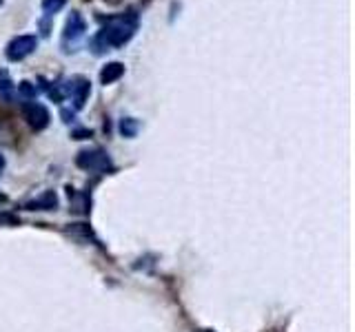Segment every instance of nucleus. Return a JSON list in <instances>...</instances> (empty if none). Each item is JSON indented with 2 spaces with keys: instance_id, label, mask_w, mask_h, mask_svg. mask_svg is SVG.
Instances as JSON below:
<instances>
[{
  "instance_id": "1",
  "label": "nucleus",
  "mask_w": 355,
  "mask_h": 332,
  "mask_svg": "<svg viewBox=\"0 0 355 332\" xmlns=\"http://www.w3.org/2000/svg\"><path fill=\"white\" fill-rule=\"evenodd\" d=\"M138 31V14L136 11H127V14L120 16H111L107 18V22L103 25L94 40H92V49L94 53H105L111 49H120L136 36Z\"/></svg>"
},
{
  "instance_id": "2",
  "label": "nucleus",
  "mask_w": 355,
  "mask_h": 332,
  "mask_svg": "<svg viewBox=\"0 0 355 332\" xmlns=\"http://www.w3.org/2000/svg\"><path fill=\"white\" fill-rule=\"evenodd\" d=\"M76 166L89 173H107L114 169V162L103 149H83L76 155Z\"/></svg>"
},
{
  "instance_id": "3",
  "label": "nucleus",
  "mask_w": 355,
  "mask_h": 332,
  "mask_svg": "<svg viewBox=\"0 0 355 332\" xmlns=\"http://www.w3.org/2000/svg\"><path fill=\"white\" fill-rule=\"evenodd\" d=\"M60 91H62V98H71L76 111H80L87 102L89 93H92V82H89L85 75H71L60 82Z\"/></svg>"
},
{
  "instance_id": "4",
  "label": "nucleus",
  "mask_w": 355,
  "mask_h": 332,
  "mask_svg": "<svg viewBox=\"0 0 355 332\" xmlns=\"http://www.w3.org/2000/svg\"><path fill=\"white\" fill-rule=\"evenodd\" d=\"M22 116H25L27 124L33 131H44L51 122L49 109L44 104H40L38 100H25V102H22Z\"/></svg>"
},
{
  "instance_id": "5",
  "label": "nucleus",
  "mask_w": 355,
  "mask_h": 332,
  "mask_svg": "<svg viewBox=\"0 0 355 332\" xmlns=\"http://www.w3.org/2000/svg\"><path fill=\"white\" fill-rule=\"evenodd\" d=\"M85 33H87L85 18L78 14V11H71L69 18L64 22V31H62V47H67L64 51H69V47H76V44L85 38Z\"/></svg>"
},
{
  "instance_id": "6",
  "label": "nucleus",
  "mask_w": 355,
  "mask_h": 332,
  "mask_svg": "<svg viewBox=\"0 0 355 332\" xmlns=\"http://www.w3.org/2000/svg\"><path fill=\"white\" fill-rule=\"evenodd\" d=\"M36 47H38V38L36 36H16L7 44L5 55H7L9 62H20V60H25L27 55H31L33 51H36Z\"/></svg>"
},
{
  "instance_id": "7",
  "label": "nucleus",
  "mask_w": 355,
  "mask_h": 332,
  "mask_svg": "<svg viewBox=\"0 0 355 332\" xmlns=\"http://www.w3.org/2000/svg\"><path fill=\"white\" fill-rule=\"evenodd\" d=\"M25 208L27 210H55V208H58V195H55L53 191H47V193H42L40 197L27 202Z\"/></svg>"
},
{
  "instance_id": "8",
  "label": "nucleus",
  "mask_w": 355,
  "mask_h": 332,
  "mask_svg": "<svg viewBox=\"0 0 355 332\" xmlns=\"http://www.w3.org/2000/svg\"><path fill=\"white\" fill-rule=\"evenodd\" d=\"M122 75H125V64H122V62H109V64L103 66V71H100V82H103L105 86L114 84V82L120 80Z\"/></svg>"
},
{
  "instance_id": "9",
  "label": "nucleus",
  "mask_w": 355,
  "mask_h": 332,
  "mask_svg": "<svg viewBox=\"0 0 355 332\" xmlns=\"http://www.w3.org/2000/svg\"><path fill=\"white\" fill-rule=\"evenodd\" d=\"M14 98H16V84L9 77V71L7 69H0V100H5V102H11Z\"/></svg>"
},
{
  "instance_id": "10",
  "label": "nucleus",
  "mask_w": 355,
  "mask_h": 332,
  "mask_svg": "<svg viewBox=\"0 0 355 332\" xmlns=\"http://www.w3.org/2000/svg\"><path fill=\"white\" fill-rule=\"evenodd\" d=\"M140 131V122L136 118H122L120 120V136L122 138H136Z\"/></svg>"
},
{
  "instance_id": "11",
  "label": "nucleus",
  "mask_w": 355,
  "mask_h": 332,
  "mask_svg": "<svg viewBox=\"0 0 355 332\" xmlns=\"http://www.w3.org/2000/svg\"><path fill=\"white\" fill-rule=\"evenodd\" d=\"M16 91L25 98V100H36L38 98V86L36 84H31V82H27V80H22L18 86H16Z\"/></svg>"
},
{
  "instance_id": "12",
  "label": "nucleus",
  "mask_w": 355,
  "mask_h": 332,
  "mask_svg": "<svg viewBox=\"0 0 355 332\" xmlns=\"http://www.w3.org/2000/svg\"><path fill=\"white\" fill-rule=\"evenodd\" d=\"M64 5H67V0H42V11L47 16H53V14H58L60 9H64Z\"/></svg>"
},
{
  "instance_id": "13",
  "label": "nucleus",
  "mask_w": 355,
  "mask_h": 332,
  "mask_svg": "<svg viewBox=\"0 0 355 332\" xmlns=\"http://www.w3.org/2000/svg\"><path fill=\"white\" fill-rule=\"evenodd\" d=\"M71 136H73V140H85V138H92V131H89V129H76Z\"/></svg>"
},
{
  "instance_id": "14",
  "label": "nucleus",
  "mask_w": 355,
  "mask_h": 332,
  "mask_svg": "<svg viewBox=\"0 0 355 332\" xmlns=\"http://www.w3.org/2000/svg\"><path fill=\"white\" fill-rule=\"evenodd\" d=\"M5 166H7V160H5V155L0 153V175H3V171H5Z\"/></svg>"
},
{
  "instance_id": "15",
  "label": "nucleus",
  "mask_w": 355,
  "mask_h": 332,
  "mask_svg": "<svg viewBox=\"0 0 355 332\" xmlns=\"http://www.w3.org/2000/svg\"><path fill=\"white\" fill-rule=\"evenodd\" d=\"M62 118H64L67 124H69V122L73 120V113H69V111H62Z\"/></svg>"
},
{
  "instance_id": "16",
  "label": "nucleus",
  "mask_w": 355,
  "mask_h": 332,
  "mask_svg": "<svg viewBox=\"0 0 355 332\" xmlns=\"http://www.w3.org/2000/svg\"><path fill=\"white\" fill-rule=\"evenodd\" d=\"M0 202H5V195H0Z\"/></svg>"
},
{
  "instance_id": "17",
  "label": "nucleus",
  "mask_w": 355,
  "mask_h": 332,
  "mask_svg": "<svg viewBox=\"0 0 355 332\" xmlns=\"http://www.w3.org/2000/svg\"><path fill=\"white\" fill-rule=\"evenodd\" d=\"M0 5H3V0H0Z\"/></svg>"
}]
</instances>
